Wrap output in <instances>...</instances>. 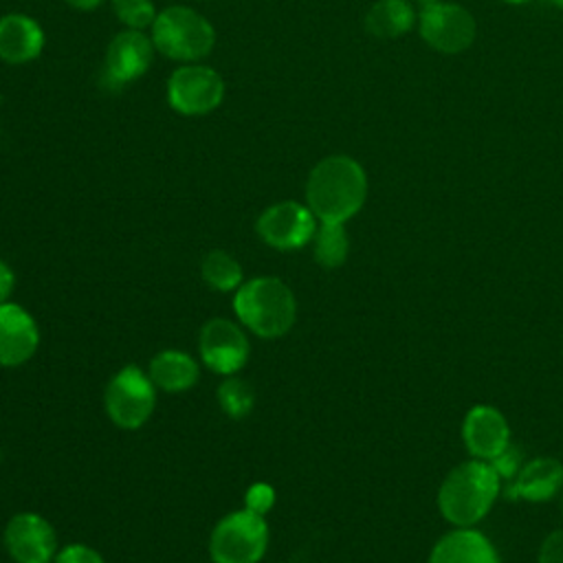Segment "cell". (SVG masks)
<instances>
[{"label":"cell","mask_w":563,"mask_h":563,"mask_svg":"<svg viewBox=\"0 0 563 563\" xmlns=\"http://www.w3.org/2000/svg\"><path fill=\"white\" fill-rule=\"evenodd\" d=\"M367 176L350 156H328L319 161L306 183L308 209L319 222L350 220L365 202Z\"/></svg>","instance_id":"6da1fadb"},{"label":"cell","mask_w":563,"mask_h":563,"mask_svg":"<svg viewBox=\"0 0 563 563\" xmlns=\"http://www.w3.org/2000/svg\"><path fill=\"white\" fill-rule=\"evenodd\" d=\"M499 473L486 460L455 466L438 490V508L457 528H471L493 508L499 493Z\"/></svg>","instance_id":"7a4b0ae2"},{"label":"cell","mask_w":563,"mask_h":563,"mask_svg":"<svg viewBox=\"0 0 563 563\" xmlns=\"http://www.w3.org/2000/svg\"><path fill=\"white\" fill-rule=\"evenodd\" d=\"M238 321L262 339L286 334L297 317V299L277 277H255L238 286L233 295Z\"/></svg>","instance_id":"3957f363"},{"label":"cell","mask_w":563,"mask_h":563,"mask_svg":"<svg viewBox=\"0 0 563 563\" xmlns=\"http://www.w3.org/2000/svg\"><path fill=\"white\" fill-rule=\"evenodd\" d=\"M268 548L264 515L249 508L224 515L211 530L209 556L213 563H260Z\"/></svg>","instance_id":"277c9868"},{"label":"cell","mask_w":563,"mask_h":563,"mask_svg":"<svg viewBox=\"0 0 563 563\" xmlns=\"http://www.w3.org/2000/svg\"><path fill=\"white\" fill-rule=\"evenodd\" d=\"M213 26L194 9L169 7L152 24V44L169 59L194 62L213 48Z\"/></svg>","instance_id":"5b68a950"},{"label":"cell","mask_w":563,"mask_h":563,"mask_svg":"<svg viewBox=\"0 0 563 563\" xmlns=\"http://www.w3.org/2000/svg\"><path fill=\"white\" fill-rule=\"evenodd\" d=\"M156 405V385L139 365L121 367L106 385L103 407L119 429L143 427Z\"/></svg>","instance_id":"8992f818"},{"label":"cell","mask_w":563,"mask_h":563,"mask_svg":"<svg viewBox=\"0 0 563 563\" xmlns=\"http://www.w3.org/2000/svg\"><path fill=\"white\" fill-rule=\"evenodd\" d=\"M200 361L220 376L238 374L251 354L244 330L231 319H209L198 334Z\"/></svg>","instance_id":"52a82bcc"},{"label":"cell","mask_w":563,"mask_h":563,"mask_svg":"<svg viewBox=\"0 0 563 563\" xmlns=\"http://www.w3.org/2000/svg\"><path fill=\"white\" fill-rule=\"evenodd\" d=\"M224 97L222 77L209 66L176 68L167 84L169 106L187 117H198L216 110Z\"/></svg>","instance_id":"ba28073f"},{"label":"cell","mask_w":563,"mask_h":563,"mask_svg":"<svg viewBox=\"0 0 563 563\" xmlns=\"http://www.w3.org/2000/svg\"><path fill=\"white\" fill-rule=\"evenodd\" d=\"M422 40L446 55L466 51L475 40V20L473 15L451 2H433L420 11L418 18Z\"/></svg>","instance_id":"9c48e42d"},{"label":"cell","mask_w":563,"mask_h":563,"mask_svg":"<svg viewBox=\"0 0 563 563\" xmlns=\"http://www.w3.org/2000/svg\"><path fill=\"white\" fill-rule=\"evenodd\" d=\"M260 238L279 251H292L308 244L317 231L314 213L295 200L266 207L255 224Z\"/></svg>","instance_id":"30bf717a"},{"label":"cell","mask_w":563,"mask_h":563,"mask_svg":"<svg viewBox=\"0 0 563 563\" xmlns=\"http://www.w3.org/2000/svg\"><path fill=\"white\" fill-rule=\"evenodd\" d=\"M4 548L15 563H53L57 554V534L37 512H18L2 532Z\"/></svg>","instance_id":"8fae6325"},{"label":"cell","mask_w":563,"mask_h":563,"mask_svg":"<svg viewBox=\"0 0 563 563\" xmlns=\"http://www.w3.org/2000/svg\"><path fill=\"white\" fill-rule=\"evenodd\" d=\"M462 438L473 457L490 462L510 444V427L499 409L475 405L464 416Z\"/></svg>","instance_id":"7c38bea8"},{"label":"cell","mask_w":563,"mask_h":563,"mask_svg":"<svg viewBox=\"0 0 563 563\" xmlns=\"http://www.w3.org/2000/svg\"><path fill=\"white\" fill-rule=\"evenodd\" d=\"M40 345L35 319L18 303H0V367L24 365Z\"/></svg>","instance_id":"4fadbf2b"},{"label":"cell","mask_w":563,"mask_h":563,"mask_svg":"<svg viewBox=\"0 0 563 563\" xmlns=\"http://www.w3.org/2000/svg\"><path fill=\"white\" fill-rule=\"evenodd\" d=\"M152 42L136 29L119 33L106 51V77L110 86H123L141 77L152 62Z\"/></svg>","instance_id":"5bb4252c"},{"label":"cell","mask_w":563,"mask_h":563,"mask_svg":"<svg viewBox=\"0 0 563 563\" xmlns=\"http://www.w3.org/2000/svg\"><path fill=\"white\" fill-rule=\"evenodd\" d=\"M563 488V464L554 457H534L526 462L517 475L508 495L528 501H545Z\"/></svg>","instance_id":"9a60e30c"},{"label":"cell","mask_w":563,"mask_h":563,"mask_svg":"<svg viewBox=\"0 0 563 563\" xmlns=\"http://www.w3.org/2000/svg\"><path fill=\"white\" fill-rule=\"evenodd\" d=\"M44 33L35 20L22 13L0 18V59L9 64H24L40 55Z\"/></svg>","instance_id":"2e32d148"},{"label":"cell","mask_w":563,"mask_h":563,"mask_svg":"<svg viewBox=\"0 0 563 563\" xmlns=\"http://www.w3.org/2000/svg\"><path fill=\"white\" fill-rule=\"evenodd\" d=\"M429 563H501L490 541L473 530L457 528L444 534L431 550Z\"/></svg>","instance_id":"e0dca14e"},{"label":"cell","mask_w":563,"mask_h":563,"mask_svg":"<svg viewBox=\"0 0 563 563\" xmlns=\"http://www.w3.org/2000/svg\"><path fill=\"white\" fill-rule=\"evenodd\" d=\"M150 378L156 389L178 394L187 391L198 383L200 365L194 356L180 350H161L150 361Z\"/></svg>","instance_id":"ac0fdd59"},{"label":"cell","mask_w":563,"mask_h":563,"mask_svg":"<svg viewBox=\"0 0 563 563\" xmlns=\"http://www.w3.org/2000/svg\"><path fill=\"white\" fill-rule=\"evenodd\" d=\"M416 22V13L407 0H378L365 15V29L374 37L389 40L407 33Z\"/></svg>","instance_id":"d6986e66"},{"label":"cell","mask_w":563,"mask_h":563,"mask_svg":"<svg viewBox=\"0 0 563 563\" xmlns=\"http://www.w3.org/2000/svg\"><path fill=\"white\" fill-rule=\"evenodd\" d=\"M314 260L323 268H336L347 260L350 240L341 222H321L312 235Z\"/></svg>","instance_id":"ffe728a7"},{"label":"cell","mask_w":563,"mask_h":563,"mask_svg":"<svg viewBox=\"0 0 563 563\" xmlns=\"http://www.w3.org/2000/svg\"><path fill=\"white\" fill-rule=\"evenodd\" d=\"M202 277L205 282L220 292H229V290H238V286L242 284V266L235 257H231L227 251L213 249L205 255L202 260Z\"/></svg>","instance_id":"44dd1931"},{"label":"cell","mask_w":563,"mask_h":563,"mask_svg":"<svg viewBox=\"0 0 563 563\" xmlns=\"http://www.w3.org/2000/svg\"><path fill=\"white\" fill-rule=\"evenodd\" d=\"M218 402L222 407V411L233 418V420H240V418H246L255 405V391L251 389V385L242 378H238L235 374L233 376H227L220 385H218Z\"/></svg>","instance_id":"7402d4cb"},{"label":"cell","mask_w":563,"mask_h":563,"mask_svg":"<svg viewBox=\"0 0 563 563\" xmlns=\"http://www.w3.org/2000/svg\"><path fill=\"white\" fill-rule=\"evenodd\" d=\"M112 9L123 24L136 31L152 26L156 20V13L150 0H112Z\"/></svg>","instance_id":"603a6c76"},{"label":"cell","mask_w":563,"mask_h":563,"mask_svg":"<svg viewBox=\"0 0 563 563\" xmlns=\"http://www.w3.org/2000/svg\"><path fill=\"white\" fill-rule=\"evenodd\" d=\"M275 506V490L271 484L266 482H255L246 488L244 493V508L257 512V515H266L271 508Z\"/></svg>","instance_id":"cb8c5ba5"},{"label":"cell","mask_w":563,"mask_h":563,"mask_svg":"<svg viewBox=\"0 0 563 563\" xmlns=\"http://www.w3.org/2000/svg\"><path fill=\"white\" fill-rule=\"evenodd\" d=\"M53 563H106L103 556L86 543H68L57 550Z\"/></svg>","instance_id":"d4e9b609"},{"label":"cell","mask_w":563,"mask_h":563,"mask_svg":"<svg viewBox=\"0 0 563 563\" xmlns=\"http://www.w3.org/2000/svg\"><path fill=\"white\" fill-rule=\"evenodd\" d=\"M493 468L499 473V477H512L523 466L521 464V451L517 446H506L495 460H490Z\"/></svg>","instance_id":"484cf974"},{"label":"cell","mask_w":563,"mask_h":563,"mask_svg":"<svg viewBox=\"0 0 563 563\" xmlns=\"http://www.w3.org/2000/svg\"><path fill=\"white\" fill-rule=\"evenodd\" d=\"M539 563H563V530H554L545 537L539 550Z\"/></svg>","instance_id":"4316f807"},{"label":"cell","mask_w":563,"mask_h":563,"mask_svg":"<svg viewBox=\"0 0 563 563\" xmlns=\"http://www.w3.org/2000/svg\"><path fill=\"white\" fill-rule=\"evenodd\" d=\"M15 288V275L7 262L0 260V303H7Z\"/></svg>","instance_id":"83f0119b"},{"label":"cell","mask_w":563,"mask_h":563,"mask_svg":"<svg viewBox=\"0 0 563 563\" xmlns=\"http://www.w3.org/2000/svg\"><path fill=\"white\" fill-rule=\"evenodd\" d=\"M68 4L77 7V9H95L97 4H101L103 0H66Z\"/></svg>","instance_id":"f1b7e54d"},{"label":"cell","mask_w":563,"mask_h":563,"mask_svg":"<svg viewBox=\"0 0 563 563\" xmlns=\"http://www.w3.org/2000/svg\"><path fill=\"white\" fill-rule=\"evenodd\" d=\"M416 2H418V4H420V7H422V9H424V7H429V4H433V2H440V0H416Z\"/></svg>","instance_id":"f546056e"},{"label":"cell","mask_w":563,"mask_h":563,"mask_svg":"<svg viewBox=\"0 0 563 563\" xmlns=\"http://www.w3.org/2000/svg\"><path fill=\"white\" fill-rule=\"evenodd\" d=\"M504 2H508V4H521V2H528V0H504Z\"/></svg>","instance_id":"4dcf8cb0"},{"label":"cell","mask_w":563,"mask_h":563,"mask_svg":"<svg viewBox=\"0 0 563 563\" xmlns=\"http://www.w3.org/2000/svg\"><path fill=\"white\" fill-rule=\"evenodd\" d=\"M552 4H556L559 9H563V0H552Z\"/></svg>","instance_id":"1f68e13d"},{"label":"cell","mask_w":563,"mask_h":563,"mask_svg":"<svg viewBox=\"0 0 563 563\" xmlns=\"http://www.w3.org/2000/svg\"><path fill=\"white\" fill-rule=\"evenodd\" d=\"M561 512H563V493H561Z\"/></svg>","instance_id":"d6a6232c"},{"label":"cell","mask_w":563,"mask_h":563,"mask_svg":"<svg viewBox=\"0 0 563 563\" xmlns=\"http://www.w3.org/2000/svg\"><path fill=\"white\" fill-rule=\"evenodd\" d=\"M0 462H2V449H0Z\"/></svg>","instance_id":"836d02e7"}]
</instances>
